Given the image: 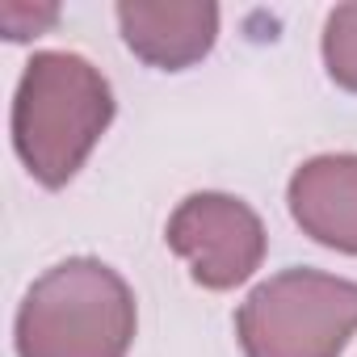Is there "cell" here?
I'll return each instance as SVG.
<instances>
[{"mask_svg": "<svg viewBox=\"0 0 357 357\" xmlns=\"http://www.w3.org/2000/svg\"><path fill=\"white\" fill-rule=\"evenodd\" d=\"M118 114L97 63L76 51H34L13 89V151L43 190H63L89 164Z\"/></svg>", "mask_w": 357, "mask_h": 357, "instance_id": "6da1fadb", "label": "cell"}, {"mask_svg": "<svg viewBox=\"0 0 357 357\" xmlns=\"http://www.w3.org/2000/svg\"><path fill=\"white\" fill-rule=\"evenodd\" d=\"M139 303L101 257H68L38 273L13 319L17 357H130Z\"/></svg>", "mask_w": 357, "mask_h": 357, "instance_id": "7a4b0ae2", "label": "cell"}, {"mask_svg": "<svg viewBox=\"0 0 357 357\" xmlns=\"http://www.w3.org/2000/svg\"><path fill=\"white\" fill-rule=\"evenodd\" d=\"M357 336V282L324 269H282L236 307L244 357H340Z\"/></svg>", "mask_w": 357, "mask_h": 357, "instance_id": "3957f363", "label": "cell"}, {"mask_svg": "<svg viewBox=\"0 0 357 357\" xmlns=\"http://www.w3.org/2000/svg\"><path fill=\"white\" fill-rule=\"evenodd\" d=\"M164 244L185 261L194 286L223 294L257 278L269 252V231L244 198L202 190L176 202L164 223Z\"/></svg>", "mask_w": 357, "mask_h": 357, "instance_id": "277c9868", "label": "cell"}, {"mask_svg": "<svg viewBox=\"0 0 357 357\" xmlns=\"http://www.w3.org/2000/svg\"><path fill=\"white\" fill-rule=\"evenodd\" d=\"M126 51L155 72H185L219 43V5L211 0H122L114 5Z\"/></svg>", "mask_w": 357, "mask_h": 357, "instance_id": "5b68a950", "label": "cell"}, {"mask_svg": "<svg viewBox=\"0 0 357 357\" xmlns=\"http://www.w3.org/2000/svg\"><path fill=\"white\" fill-rule=\"evenodd\" d=\"M286 206L307 240L340 257H357V151L303 160L290 172Z\"/></svg>", "mask_w": 357, "mask_h": 357, "instance_id": "8992f818", "label": "cell"}, {"mask_svg": "<svg viewBox=\"0 0 357 357\" xmlns=\"http://www.w3.org/2000/svg\"><path fill=\"white\" fill-rule=\"evenodd\" d=\"M319 55H324L328 80L357 97V0L328 9L324 34H319Z\"/></svg>", "mask_w": 357, "mask_h": 357, "instance_id": "52a82bcc", "label": "cell"}, {"mask_svg": "<svg viewBox=\"0 0 357 357\" xmlns=\"http://www.w3.org/2000/svg\"><path fill=\"white\" fill-rule=\"evenodd\" d=\"M63 9L55 0H0V30L9 43H30L43 38L59 26Z\"/></svg>", "mask_w": 357, "mask_h": 357, "instance_id": "ba28073f", "label": "cell"}]
</instances>
